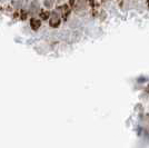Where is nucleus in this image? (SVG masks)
I'll return each mask as SVG.
<instances>
[{
    "label": "nucleus",
    "instance_id": "f03ea898",
    "mask_svg": "<svg viewBox=\"0 0 149 148\" xmlns=\"http://www.w3.org/2000/svg\"><path fill=\"white\" fill-rule=\"evenodd\" d=\"M40 26H41L40 20H38V19H36V18H32L30 20V27L32 30H38V29L40 28Z\"/></svg>",
    "mask_w": 149,
    "mask_h": 148
},
{
    "label": "nucleus",
    "instance_id": "7ed1b4c3",
    "mask_svg": "<svg viewBox=\"0 0 149 148\" xmlns=\"http://www.w3.org/2000/svg\"><path fill=\"white\" fill-rule=\"evenodd\" d=\"M37 11H39V3H38L37 1H33L30 6V13H36Z\"/></svg>",
    "mask_w": 149,
    "mask_h": 148
},
{
    "label": "nucleus",
    "instance_id": "f257e3e1",
    "mask_svg": "<svg viewBox=\"0 0 149 148\" xmlns=\"http://www.w3.org/2000/svg\"><path fill=\"white\" fill-rule=\"evenodd\" d=\"M59 25H60V18L57 13H54L51 19H50V26L54 27V28H57Z\"/></svg>",
    "mask_w": 149,
    "mask_h": 148
},
{
    "label": "nucleus",
    "instance_id": "0eeeda50",
    "mask_svg": "<svg viewBox=\"0 0 149 148\" xmlns=\"http://www.w3.org/2000/svg\"><path fill=\"white\" fill-rule=\"evenodd\" d=\"M69 3H70V6H74V0H69Z\"/></svg>",
    "mask_w": 149,
    "mask_h": 148
},
{
    "label": "nucleus",
    "instance_id": "39448f33",
    "mask_svg": "<svg viewBox=\"0 0 149 148\" xmlns=\"http://www.w3.org/2000/svg\"><path fill=\"white\" fill-rule=\"evenodd\" d=\"M11 2H13V7L19 8V7L21 6V3H22V0H11Z\"/></svg>",
    "mask_w": 149,
    "mask_h": 148
},
{
    "label": "nucleus",
    "instance_id": "423d86ee",
    "mask_svg": "<svg viewBox=\"0 0 149 148\" xmlns=\"http://www.w3.org/2000/svg\"><path fill=\"white\" fill-rule=\"evenodd\" d=\"M40 18L41 19H48L49 18V13L48 11H42V13H40Z\"/></svg>",
    "mask_w": 149,
    "mask_h": 148
},
{
    "label": "nucleus",
    "instance_id": "20e7f679",
    "mask_svg": "<svg viewBox=\"0 0 149 148\" xmlns=\"http://www.w3.org/2000/svg\"><path fill=\"white\" fill-rule=\"evenodd\" d=\"M55 5V0H45V7L46 8H52Z\"/></svg>",
    "mask_w": 149,
    "mask_h": 148
}]
</instances>
